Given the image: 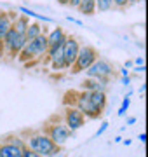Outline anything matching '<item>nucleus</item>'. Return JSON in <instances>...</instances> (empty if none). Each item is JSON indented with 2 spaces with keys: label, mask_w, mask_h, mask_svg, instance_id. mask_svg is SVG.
Returning <instances> with one entry per match:
<instances>
[{
  "label": "nucleus",
  "mask_w": 148,
  "mask_h": 157,
  "mask_svg": "<svg viewBox=\"0 0 148 157\" xmlns=\"http://www.w3.org/2000/svg\"><path fill=\"white\" fill-rule=\"evenodd\" d=\"M26 147L30 150H33L35 154H39L40 157H54L59 154L61 147H57L54 141L42 131H37V133H31L26 140Z\"/></svg>",
  "instance_id": "f257e3e1"
},
{
  "label": "nucleus",
  "mask_w": 148,
  "mask_h": 157,
  "mask_svg": "<svg viewBox=\"0 0 148 157\" xmlns=\"http://www.w3.org/2000/svg\"><path fill=\"white\" fill-rule=\"evenodd\" d=\"M47 35L46 33H40L39 37H35L31 40H26V44L23 45L21 52L17 54V61L28 65L31 59H39L40 56H46L47 54Z\"/></svg>",
  "instance_id": "f03ea898"
},
{
  "label": "nucleus",
  "mask_w": 148,
  "mask_h": 157,
  "mask_svg": "<svg viewBox=\"0 0 148 157\" xmlns=\"http://www.w3.org/2000/svg\"><path fill=\"white\" fill-rule=\"evenodd\" d=\"M99 54H98L96 47H92V45H80L79 49V54H77V59L75 63L72 65V73H80V72H86L87 68L91 67L92 63L96 61Z\"/></svg>",
  "instance_id": "7ed1b4c3"
},
{
  "label": "nucleus",
  "mask_w": 148,
  "mask_h": 157,
  "mask_svg": "<svg viewBox=\"0 0 148 157\" xmlns=\"http://www.w3.org/2000/svg\"><path fill=\"white\" fill-rule=\"evenodd\" d=\"M26 35H19L14 28H11L6 33V37L2 39V44H4V51L7 52V59H16L17 54L21 52L23 45L26 44Z\"/></svg>",
  "instance_id": "20e7f679"
},
{
  "label": "nucleus",
  "mask_w": 148,
  "mask_h": 157,
  "mask_svg": "<svg viewBox=\"0 0 148 157\" xmlns=\"http://www.w3.org/2000/svg\"><path fill=\"white\" fill-rule=\"evenodd\" d=\"M75 107L79 108L82 113H84V117H86V119H99V117L103 115V110H101V108L96 107V105H94V103L89 100L87 91H79V98H77Z\"/></svg>",
  "instance_id": "39448f33"
},
{
  "label": "nucleus",
  "mask_w": 148,
  "mask_h": 157,
  "mask_svg": "<svg viewBox=\"0 0 148 157\" xmlns=\"http://www.w3.org/2000/svg\"><path fill=\"white\" fill-rule=\"evenodd\" d=\"M46 135L49 136V138H51L57 147H63L66 141L70 140V138H72L73 133L66 128V124H65V122H59V121H57V122L49 124V126H47V133H46Z\"/></svg>",
  "instance_id": "423d86ee"
},
{
  "label": "nucleus",
  "mask_w": 148,
  "mask_h": 157,
  "mask_svg": "<svg viewBox=\"0 0 148 157\" xmlns=\"http://www.w3.org/2000/svg\"><path fill=\"white\" fill-rule=\"evenodd\" d=\"M79 49H80L79 40L75 39V37H72V35H66V39H65V42H63V45H61L63 58H65V65H66V68H70L75 63L77 54H79Z\"/></svg>",
  "instance_id": "0eeeda50"
},
{
  "label": "nucleus",
  "mask_w": 148,
  "mask_h": 157,
  "mask_svg": "<svg viewBox=\"0 0 148 157\" xmlns=\"http://www.w3.org/2000/svg\"><path fill=\"white\" fill-rule=\"evenodd\" d=\"M65 124L72 133H75L86 124V117L77 107H65Z\"/></svg>",
  "instance_id": "6e6552de"
},
{
  "label": "nucleus",
  "mask_w": 148,
  "mask_h": 157,
  "mask_svg": "<svg viewBox=\"0 0 148 157\" xmlns=\"http://www.w3.org/2000/svg\"><path fill=\"white\" fill-rule=\"evenodd\" d=\"M86 75L87 77H92V78H99V77L110 78L113 75V67H112L106 59H99V58H98L96 61L86 70Z\"/></svg>",
  "instance_id": "1a4fd4ad"
},
{
  "label": "nucleus",
  "mask_w": 148,
  "mask_h": 157,
  "mask_svg": "<svg viewBox=\"0 0 148 157\" xmlns=\"http://www.w3.org/2000/svg\"><path fill=\"white\" fill-rule=\"evenodd\" d=\"M17 14L16 12H7V11H0V40L6 37V33L12 28V21Z\"/></svg>",
  "instance_id": "9d476101"
},
{
  "label": "nucleus",
  "mask_w": 148,
  "mask_h": 157,
  "mask_svg": "<svg viewBox=\"0 0 148 157\" xmlns=\"http://www.w3.org/2000/svg\"><path fill=\"white\" fill-rule=\"evenodd\" d=\"M46 56H47V59L51 61V68H52V70H56V72H59V70H66V65H65V58H63L61 47H57L54 52L46 54Z\"/></svg>",
  "instance_id": "9b49d317"
},
{
  "label": "nucleus",
  "mask_w": 148,
  "mask_h": 157,
  "mask_svg": "<svg viewBox=\"0 0 148 157\" xmlns=\"http://www.w3.org/2000/svg\"><path fill=\"white\" fill-rule=\"evenodd\" d=\"M80 89L82 91H105V93H106V84H101L98 78L87 77L86 80H82Z\"/></svg>",
  "instance_id": "f8f14e48"
},
{
  "label": "nucleus",
  "mask_w": 148,
  "mask_h": 157,
  "mask_svg": "<svg viewBox=\"0 0 148 157\" xmlns=\"http://www.w3.org/2000/svg\"><path fill=\"white\" fill-rule=\"evenodd\" d=\"M23 148H19L11 143H0V157H21Z\"/></svg>",
  "instance_id": "ddd939ff"
},
{
  "label": "nucleus",
  "mask_w": 148,
  "mask_h": 157,
  "mask_svg": "<svg viewBox=\"0 0 148 157\" xmlns=\"http://www.w3.org/2000/svg\"><path fill=\"white\" fill-rule=\"evenodd\" d=\"M66 39V33L61 26H56V28L51 30V33L47 35V44L49 45H54V44H63Z\"/></svg>",
  "instance_id": "4468645a"
},
{
  "label": "nucleus",
  "mask_w": 148,
  "mask_h": 157,
  "mask_svg": "<svg viewBox=\"0 0 148 157\" xmlns=\"http://www.w3.org/2000/svg\"><path fill=\"white\" fill-rule=\"evenodd\" d=\"M28 25H30L28 16H24V14H19V16L14 17V21H12V28L16 30L19 35H24V33H26V28H28Z\"/></svg>",
  "instance_id": "2eb2a0df"
},
{
  "label": "nucleus",
  "mask_w": 148,
  "mask_h": 157,
  "mask_svg": "<svg viewBox=\"0 0 148 157\" xmlns=\"http://www.w3.org/2000/svg\"><path fill=\"white\" fill-rule=\"evenodd\" d=\"M80 14H86V16H92L96 12V0H82L79 6Z\"/></svg>",
  "instance_id": "dca6fc26"
},
{
  "label": "nucleus",
  "mask_w": 148,
  "mask_h": 157,
  "mask_svg": "<svg viewBox=\"0 0 148 157\" xmlns=\"http://www.w3.org/2000/svg\"><path fill=\"white\" fill-rule=\"evenodd\" d=\"M40 33H44V26L40 25L39 21H35V23H30L28 25V28H26V39L28 40H31V39H35V37H39Z\"/></svg>",
  "instance_id": "f3484780"
},
{
  "label": "nucleus",
  "mask_w": 148,
  "mask_h": 157,
  "mask_svg": "<svg viewBox=\"0 0 148 157\" xmlns=\"http://www.w3.org/2000/svg\"><path fill=\"white\" fill-rule=\"evenodd\" d=\"M77 98H79V91H66L65 98H63V105L65 107H75Z\"/></svg>",
  "instance_id": "a211bd4d"
},
{
  "label": "nucleus",
  "mask_w": 148,
  "mask_h": 157,
  "mask_svg": "<svg viewBox=\"0 0 148 157\" xmlns=\"http://www.w3.org/2000/svg\"><path fill=\"white\" fill-rule=\"evenodd\" d=\"M112 9H113V2L112 0H96V11L108 12Z\"/></svg>",
  "instance_id": "6ab92c4d"
},
{
  "label": "nucleus",
  "mask_w": 148,
  "mask_h": 157,
  "mask_svg": "<svg viewBox=\"0 0 148 157\" xmlns=\"http://www.w3.org/2000/svg\"><path fill=\"white\" fill-rule=\"evenodd\" d=\"M19 11L23 12L24 16H31V17H37V19H40V21H46V23H49L51 19L49 17H46V16H40V14H37V12H33V11H30V9H26V7H19Z\"/></svg>",
  "instance_id": "aec40b11"
},
{
  "label": "nucleus",
  "mask_w": 148,
  "mask_h": 157,
  "mask_svg": "<svg viewBox=\"0 0 148 157\" xmlns=\"http://www.w3.org/2000/svg\"><path fill=\"white\" fill-rule=\"evenodd\" d=\"M6 141H7V143H11V145L19 147V148H26V141H23L19 136H9Z\"/></svg>",
  "instance_id": "412c9836"
},
{
  "label": "nucleus",
  "mask_w": 148,
  "mask_h": 157,
  "mask_svg": "<svg viewBox=\"0 0 148 157\" xmlns=\"http://www.w3.org/2000/svg\"><path fill=\"white\" fill-rule=\"evenodd\" d=\"M129 105H131V100H129V96H125L124 101H122V107H120V110H119V115H124L125 110L129 108Z\"/></svg>",
  "instance_id": "4be33fe9"
},
{
  "label": "nucleus",
  "mask_w": 148,
  "mask_h": 157,
  "mask_svg": "<svg viewBox=\"0 0 148 157\" xmlns=\"http://www.w3.org/2000/svg\"><path fill=\"white\" fill-rule=\"evenodd\" d=\"M112 2H113V7H117V9H125L129 6L127 0H112Z\"/></svg>",
  "instance_id": "5701e85b"
},
{
  "label": "nucleus",
  "mask_w": 148,
  "mask_h": 157,
  "mask_svg": "<svg viewBox=\"0 0 148 157\" xmlns=\"http://www.w3.org/2000/svg\"><path fill=\"white\" fill-rule=\"evenodd\" d=\"M21 157H40L39 154H35L33 150H30L28 147L26 148H23V154H21Z\"/></svg>",
  "instance_id": "b1692460"
},
{
  "label": "nucleus",
  "mask_w": 148,
  "mask_h": 157,
  "mask_svg": "<svg viewBox=\"0 0 148 157\" xmlns=\"http://www.w3.org/2000/svg\"><path fill=\"white\" fill-rule=\"evenodd\" d=\"M106 128H108V122H103V124H101V128L98 129V133H96V136L103 135V133H105V131H106Z\"/></svg>",
  "instance_id": "393cba45"
},
{
  "label": "nucleus",
  "mask_w": 148,
  "mask_h": 157,
  "mask_svg": "<svg viewBox=\"0 0 148 157\" xmlns=\"http://www.w3.org/2000/svg\"><path fill=\"white\" fill-rule=\"evenodd\" d=\"M80 2H82V0H70V2H68V6H70V7H73V9H79Z\"/></svg>",
  "instance_id": "a878e982"
},
{
  "label": "nucleus",
  "mask_w": 148,
  "mask_h": 157,
  "mask_svg": "<svg viewBox=\"0 0 148 157\" xmlns=\"http://www.w3.org/2000/svg\"><path fill=\"white\" fill-rule=\"evenodd\" d=\"M134 72H138V73H143V72H145V65H138V67L134 68Z\"/></svg>",
  "instance_id": "bb28decb"
},
{
  "label": "nucleus",
  "mask_w": 148,
  "mask_h": 157,
  "mask_svg": "<svg viewBox=\"0 0 148 157\" xmlns=\"http://www.w3.org/2000/svg\"><path fill=\"white\" fill-rule=\"evenodd\" d=\"M134 63H136V65H145V59H143V56L141 58H136V59H134Z\"/></svg>",
  "instance_id": "cd10ccee"
},
{
  "label": "nucleus",
  "mask_w": 148,
  "mask_h": 157,
  "mask_svg": "<svg viewBox=\"0 0 148 157\" xmlns=\"http://www.w3.org/2000/svg\"><path fill=\"white\" fill-rule=\"evenodd\" d=\"M122 82H124L125 86L129 84V82H131V78H129V75H125V77H122Z\"/></svg>",
  "instance_id": "c85d7f7f"
},
{
  "label": "nucleus",
  "mask_w": 148,
  "mask_h": 157,
  "mask_svg": "<svg viewBox=\"0 0 148 157\" xmlns=\"http://www.w3.org/2000/svg\"><path fill=\"white\" fill-rule=\"evenodd\" d=\"M139 140H141V143H145V141H146V133H141V135H139Z\"/></svg>",
  "instance_id": "c756f323"
},
{
  "label": "nucleus",
  "mask_w": 148,
  "mask_h": 157,
  "mask_svg": "<svg viewBox=\"0 0 148 157\" xmlns=\"http://www.w3.org/2000/svg\"><path fill=\"white\" fill-rule=\"evenodd\" d=\"M57 4H61V6H68V2L70 0H56Z\"/></svg>",
  "instance_id": "7c9ffc66"
},
{
  "label": "nucleus",
  "mask_w": 148,
  "mask_h": 157,
  "mask_svg": "<svg viewBox=\"0 0 148 157\" xmlns=\"http://www.w3.org/2000/svg\"><path fill=\"white\" fill-rule=\"evenodd\" d=\"M136 122V117H129L127 119V124H134Z\"/></svg>",
  "instance_id": "2f4dec72"
},
{
  "label": "nucleus",
  "mask_w": 148,
  "mask_h": 157,
  "mask_svg": "<svg viewBox=\"0 0 148 157\" xmlns=\"http://www.w3.org/2000/svg\"><path fill=\"white\" fill-rule=\"evenodd\" d=\"M125 75H129V70L125 68V70H122V77H125Z\"/></svg>",
  "instance_id": "473e14b6"
},
{
  "label": "nucleus",
  "mask_w": 148,
  "mask_h": 157,
  "mask_svg": "<svg viewBox=\"0 0 148 157\" xmlns=\"http://www.w3.org/2000/svg\"><path fill=\"white\" fill-rule=\"evenodd\" d=\"M132 67V61H125V68H131Z\"/></svg>",
  "instance_id": "72a5a7b5"
},
{
  "label": "nucleus",
  "mask_w": 148,
  "mask_h": 157,
  "mask_svg": "<svg viewBox=\"0 0 148 157\" xmlns=\"http://www.w3.org/2000/svg\"><path fill=\"white\" fill-rule=\"evenodd\" d=\"M127 2H129V4H131V2H139V0H127Z\"/></svg>",
  "instance_id": "f704fd0d"
}]
</instances>
